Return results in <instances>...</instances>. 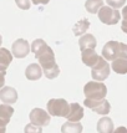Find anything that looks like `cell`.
<instances>
[{"instance_id":"d4e9b609","label":"cell","mask_w":127,"mask_h":133,"mask_svg":"<svg viewBox=\"0 0 127 133\" xmlns=\"http://www.w3.org/2000/svg\"><path fill=\"white\" fill-rule=\"evenodd\" d=\"M5 72L6 71H1L0 70V88L4 86V83H5Z\"/></svg>"},{"instance_id":"2e32d148","label":"cell","mask_w":127,"mask_h":133,"mask_svg":"<svg viewBox=\"0 0 127 133\" xmlns=\"http://www.w3.org/2000/svg\"><path fill=\"white\" fill-rule=\"evenodd\" d=\"M97 132L98 133H112L113 132V122L109 117L100 118L97 122Z\"/></svg>"},{"instance_id":"7c38bea8","label":"cell","mask_w":127,"mask_h":133,"mask_svg":"<svg viewBox=\"0 0 127 133\" xmlns=\"http://www.w3.org/2000/svg\"><path fill=\"white\" fill-rule=\"evenodd\" d=\"M84 117V108L79 103H71L69 107V112L66 115L67 121L71 122H80V119Z\"/></svg>"},{"instance_id":"9a60e30c","label":"cell","mask_w":127,"mask_h":133,"mask_svg":"<svg viewBox=\"0 0 127 133\" xmlns=\"http://www.w3.org/2000/svg\"><path fill=\"white\" fill-rule=\"evenodd\" d=\"M97 45V41L95 39V36L91 34H86L84 35L79 40V46H80V50L84 51L86 49H95Z\"/></svg>"},{"instance_id":"cb8c5ba5","label":"cell","mask_w":127,"mask_h":133,"mask_svg":"<svg viewBox=\"0 0 127 133\" xmlns=\"http://www.w3.org/2000/svg\"><path fill=\"white\" fill-rule=\"evenodd\" d=\"M37 126H35V124H28L26 127H25V132L28 133V132H41V129L40 128H37V129H34V128H36Z\"/></svg>"},{"instance_id":"e0dca14e","label":"cell","mask_w":127,"mask_h":133,"mask_svg":"<svg viewBox=\"0 0 127 133\" xmlns=\"http://www.w3.org/2000/svg\"><path fill=\"white\" fill-rule=\"evenodd\" d=\"M12 61V54L8 49L0 47V70L6 71L8 66L11 64Z\"/></svg>"},{"instance_id":"ffe728a7","label":"cell","mask_w":127,"mask_h":133,"mask_svg":"<svg viewBox=\"0 0 127 133\" xmlns=\"http://www.w3.org/2000/svg\"><path fill=\"white\" fill-rule=\"evenodd\" d=\"M88 26H90V21H88L87 19H81L80 21H79L77 24H75L74 28H72L74 34H75L76 36H80V35L85 34L86 30L88 29Z\"/></svg>"},{"instance_id":"4316f807","label":"cell","mask_w":127,"mask_h":133,"mask_svg":"<svg viewBox=\"0 0 127 133\" xmlns=\"http://www.w3.org/2000/svg\"><path fill=\"white\" fill-rule=\"evenodd\" d=\"M1 44H3V37H1V35H0V46H1Z\"/></svg>"},{"instance_id":"8fae6325","label":"cell","mask_w":127,"mask_h":133,"mask_svg":"<svg viewBox=\"0 0 127 133\" xmlns=\"http://www.w3.org/2000/svg\"><path fill=\"white\" fill-rule=\"evenodd\" d=\"M0 99L6 104H12L17 101V92L12 87H1L0 88Z\"/></svg>"},{"instance_id":"4fadbf2b","label":"cell","mask_w":127,"mask_h":133,"mask_svg":"<svg viewBox=\"0 0 127 133\" xmlns=\"http://www.w3.org/2000/svg\"><path fill=\"white\" fill-rule=\"evenodd\" d=\"M81 58H82V62L88 66V67H92L93 65L97 62L98 60V56L97 54L95 52V49H86V50H84V51H81Z\"/></svg>"},{"instance_id":"5bb4252c","label":"cell","mask_w":127,"mask_h":133,"mask_svg":"<svg viewBox=\"0 0 127 133\" xmlns=\"http://www.w3.org/2000/svg\"><path fill=\"white\" fill-rule=\"evenodd\" d=\"M25 76L30 81H36V80L41 78V76H42V69L40 67L39 64H31L25 70Z\"/></svg>"},{"instance_id":"ba28073f","label":"cell","mask_w":127,"mask_h":133,"mask_svg":"<svg viewBox=\"0 0 127 133\" xmlns=\"http://www.w3.org/2000/svg\"><path fill=\"white\" fill-rule=\"evenodd\" d=\"M30 122L37 127H45L50 123V115L41 108H34L30 112Z\"/></svg>"},{"instance_id":"30bf717a","label":"cell","mask_w":127,"mask_h":133,"mask_svg":"<svg viewBox=\"0 0 127 133\" xmlns=\"http://www.w3.org/2000/svg\"><path fill=\"white\" fill-rule=\"evenodd\" d=\"M12 115H14V108L10 104H0V133H5V127L10 122Z\"/></svg>"},{"instance_id":"52a82bcc","label":"cell","mask_w":127,"mask_h":133,"mask_svg":"<svg viewBox=\"0 0 127 133\" xmlns=\"http://www.w3.org/2000/svg\"><path fill=\"white\" fill-rule=\"evenodd\" d=\"M85 106L87 108H90L91 111L96 112L98 115H102V116H106L109 115V112L111 110V106L109 103V101L105 98H101V99H90V98H86L85 99Z\"/></svg>"},{"instance_id":"3957f363","label":"cell","mask_w":127,"mask_h":133,"mask_svg":"<svg viewBox=\"0 0 127 133\" xmlns=\"http://www.w3.org/2000/svg\"><path fill=\"white\" fill-rule=\"evenodd\" d=\"M84 93L86 98L90 99H101L107 95V87L101 81H90L84 87Z\"/></svg>"},{"instance_id":"277c9868","label":"cell","mask_w":127,"mask_h":133,"mask_svg":"<svg viewBox=\"0 0 127 133\" xmlns=\"http://www.w3.org/2000/svg\"><path fill=\"white\" fill-rule=\"evenodd\" d=\"M70 104L63 98H51L47 101V112L54 117H66Z\"/></svg>"},{"instance_id":"7402d4cb","label":"cell","mask_w":127,"mask_h":133,"mask_svg":"<svg viewBox=\"0 0 127 133\" xmlns=\"http://www.w3.org/2000/svg\"><path fill=\"white\" fill-rule=\"evenodd\" d=\"M126 4V0H107V5L113 9H121Z\"/></svg>"},{"instance_id":"9c48e42d","label":"cell","mask_w":127,"mask_h":133,"mask_svg":"<svg viewBox=\"0 0 127 133\" xmlns=\"http://www.w3.org/2000/svg\"><path fill=\"white\" fill-rule=\"evenodd\" d=\"M11 51H12L11 52L12 56H15V57H17V58L26 57L30 52L29 42L26 40H24V39H17V40L12 44Z\"/></svg>"},{"instance_id":"d6986e66","label":"cell","mask_w":127,"mask_h":133,"mask_svg":"<svg viewBox=\"0 0 127 133\" xmlns=\"http://www.w3.org/2000/svg\"><path fill=\"white\" fill-rule=\"evenodd\" d=\"M61 132L62 133H69V132H74V133H81L82 132V126H81L79 122H71L67 121L66 123H63L62 127H61Z\"/></svg>"},{"instance_id":"603a6c76","label":"cell","mask_w":127,"mask_h":133,"mask_svg":"<svg viewBox=\"0 0 127 133\" xmlns=\"http://www.w3.org/2000/svg\"><path fill=\"white\" fill-rule=\"evenodd\" d=\"M15 3H16V5L19 6L20 9H23V10L30 9V0H15Z\"/></svg>"},{"instance_id":"5b68a950","label":"cell","mask_w":127,"mask_h":133,"mask_svg":"<svg viewBox=\"0 0 127 133\" xmlns=\"http://www.w3.org/2000/svg\"><path fill=\"white\" fill-rule=\"evenodd\" d=\"M98 19L101 23L106 24V25H115L120 21L121 19V15L117 9H113L111 6H101L98 9Z\"/></svg>"},{"instance_id":"44dd1931","label":"cell","mask_w":127,"mask_h":133,"mask_svg":"<svg viewBox=\"0 0 127 133\" xmlns=\"http://www.w3.org/2000/svg\"><path fill=\"white\" fill-rule=\"evenodd\" d=\"M104 5V0H86L85 9L90 14H97L98 9Z\"/></svg>"},{"instance_id":"8992f818","label":"cell","mask_w":127,"mask_h":133,"mask_svg":"<svg viewBox=\"0 0 127 133\" xmlns=\"http://www.w3.org/2000/svg\"><path fill=\"white\" fill-rule=\"evenodd\" d=\"M92 71H91V76L95 81H104L106 80L109 75H110V65L107 64V60H105L104 57H98L97 62L93 65Z\"/></svg>"},{"instance_id":"484cf974","label":"cell","mask_w":127,"mask_h":133,"mask_svg":"<svg viewBox=\"0 0 127 133\" xmlns=\"http://www.w3.org/2000/svg\"><path fill=\"white\" fill-rule=\"evenodd\" d=\"M31 1H33V4H35V5H46L50 0H31Z\"/></svg>"},{"instance_id":"6da1fadb","label":"cell","mask_w":127,"mask_h":133,"mask_svg":"<svg viewBox=\"0 0 127 133\" xmlns=\"http://www.w3.org/2000/svg\"><path fill=\"white\" fill-rule=\"evenodd\" d=\"M30 50L35 54V57L39 60L40 67L44 70V74L47 78H55L60 74L58 64L55 61V54L52 51L50 46H47V44L41 39H37L33 42V45L30 47Z\"/></svg>"},{"instance_id":"7a4b0ae2","label":"cell","mask_w":127,"mask_h":133,"mask_svg":"<svg viewBox=\"0 0 127 133\" xmlns=\"http://www.w3.org/2000/svg\"><path fill=\"white\" fill-rule=\"evenodd\" d=\"M102 57L112 61L118 57H127V46L118 41H109L102 49Z\"/></svg>"},{"instance_id":"ac0fdd59","label":"cell","mask_w":127,"mask_h":133,"mask_svg":"<svg viewBox=\"0 0 127 133\" xmlns=\"http://www.w3.org/2000/svg\"><path fill=\"white\" fill-rule=\"evenodd\" d=\"M111 67L116 74H120V75L127 74V57H118L112 60Z\"/></svg>"}]
</instances>
